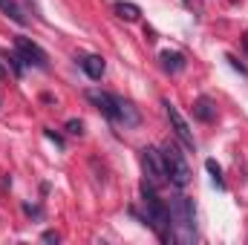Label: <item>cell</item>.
<instances>
[{"label": "cell", "mask_w": 248, "mask_h": 245, "mask_svg": "<svg viewBox=\"0 0 248 245\" xmlns=\"http://www.w3.org/2000/svg\"><path fill=\"white\" fill-rule=\"evenodd\" d=\"M168 211H170V237L182 245L196 243V208H193V199L173 196Z\"/></svg>", "instance_id": "6da1fadb"}, {"label": "cell", "mask_w": 248, "mask_h": 245, "mask_svg": "<svg viewBox=\"0 0 248 245\" xmlns=\"http://www.w3.org/2000/svg\"><path fill=\"white\" fill-rule=\"evenodd\" d=\"M141 202H144V216H141V222L144 225H150L156 234H159V240H173L170 237V211H168V205L156 196V187L150 182L141 184Z\"/></svg>", "instance_id": "7a4b0ae2"}, {"label": "cell", "mask_w": 248, "mask_h": 245, "mask_svg": "<svg viewBox=\"0 0 248 245\" xmlns=\"http://www.w3.org/2000/svg\"><path fill=\"white\" fill-rule=\"evenodd\" d=\"M162 162H165V176H168V182L173 184V187H187V182H190V168H187L182 150H179L173 141H168V144L162 147Z\"/></svg>", "instance_id": "3957f363"}, {"label": "cell", "mask_w": 248, "mask_h": 245, "mask_svg": "<svg viewBox=\"0 0 248 245\" xmlns=\"http://www.w3.org/2000/svg\"><path fill=\"white\" fill-rule=\"evenodd\" d=\"M141 168H144V176L153 187H162L168 182L165 176V162H162V150H153V147H144L141 150Z\"/></svg>", "instance_id": "277c9868"}, {"label": "cell", "mask_w": 248, "mask_h": 245, "mask_svg": "<svg viewBox=\"0 0 248 245\" xmlns=\"http://www.w3.org/2000/svg\"><path fill=\"white\" fill-rule=\"evenodd\" d=\"M15 49H17V55L23 58L26 66H38V69H46V66H49L46 52H44L35 41H29V38H15Z\"/></svg>", "instance_id": "5b68a950"}, {"label": "cell", "mask_w": 248, "mask_h": 245, "mask_svg": "<svg viewBox=\"0 0 248 245\" xmlns=\"http://www.w3.org/2000/svg\"><path fill=\"white\" fill-rule=\"evenodd\" d=\"M87 98L101 110V116H104V119L119 122V95L104 92V90H87Z\"/></svg>", "instance_id": "8992f818"}, {"label": "cell", "mask_w": 248, "mask_h": 245, "mask_svg": "<svg viewBox=\"0 0 248 245\" xmlns=\"http://www.w3.org/2000/svg\"><path fill=\"white\" fill-rule=\"evenodd\" d=\"M165 107H168V119H170V127H173V133H176V138L185 144L187 150H196V138H193V133H190V127L187 122L182 119V113L170 104V101H165Z\"/></svg>", "instance_id": "52a82bcc"}, {"label": "cell", "mask_w": 248, "mask_h": 245, "mask_svg": "<svg viewBox=\"0 0 248 245\" xmlns=\"http://www.w3.org/2000/svg\"><path fill=\"white\" fill-rule=\"evenodd\" d=\"M193 116H196L199 122H205V124L217 122V104H214V98L199 95V98L193 101Z\"/></svg>", "instance_id": "ba28073f"}, {"label": "cell", "mask_w": 248, "mask_h": 245, "mask_svg": "<svg viewBox=\"0 0 248 245\" xmlns=\"http://www.w3.org/2000/svg\"><path fill=\"white\" fill-rule=\"evenodd\" d=\"M78 66L87 72V78H93V81H101V75H104V69H107V63H104V58L101 55H84L81 61H78Z\"/></svg>", "instance_id": "9c48e42d"}, {"label": "cell", "mask_w": 248, "mask_h": 245, "mask_svg": "<svg viewBox=\"0 0 248 245\" xmlns=\"http://www.w3.org/2000/svg\"><path fill=\"white\" fill-rule=\"evenodd\" d=\"M119 124H124V127H139L141 124L139 110L130 101H124V98H119Z\"/></svg>", "instance_id": "30bf717a"}, {"label": "cell", "mask_w": 248, "mask_h": 245, "mask_svg": "<svg viewBox=\"0 0 248 245\" xmlns=\"http://www.w3.org/2000/svg\"><path fill=\"white\" fill-rule=\"evenodd\" d=\"M185 55L182 52H170V49H165L162 52V66H165V72H170V75H176V72H182L185 69Z\"/></svg>", "instance_id": "8fae6325"}, {"label": "cell", "mask_w": 248, "mask_h": 245, "mask_svg": "<svg viewBox=\"0 0 248 245\" xmlns=\"http://www.w3.org/2000/svg\"><path fill=\"white\" fill-rule=\"evenodd\" d=\"M0 12H3L6 17H12L17 26H26V23H29V17L23 15V9H20L15 0H0Z\"/></svg>", "instance_id": "7c38bea8"}, {"label": "cell", "mask_w": 248, "mask_h": 245, "mask_svg": "<svg viewBox=\"0 0 248 245\" xmlns=\"http://www.w3.org/2000/svg\"><path fill=\"white\" fill-rule=\"evenodd\" d=\"M113 12L122 17V20H127V23H133V20H139V15H141V9L136 6V3H124V0H119L116 6H113Z\"/></svg>", "instance_id": "4fadbf2b"}, {"label": "cell", "mask_w": 248, "mask_h": 245, "mask_svg": "<svg viewBox=\"0 0 248 245\" xmlns=\"http://www.w3.org/2000/svg\"><path fill=\"white\" fill-rule=\"evenodd\" d=\"M205 170L211 173V179H214V184L219 187V190H225V179H222V168L214 162V159H205Z\"/></svg>", "instance_id": "5bb4252c"}, {"label": "cell", "mask_w": 248, "mask_h": 245, "mask_svg": "<svg viewBox=\"0 0 248 245\" xmlns=\"http://www.w3.org/2000/svg\"><path fill=\"white\" fill-rule=\"evenodd\" d=\"M9 69H12V75H15V78H20V75H23V69H26V63H23V58H20V55H17V49H15V52H9Z\"/></svg>", "instance_id": "9a60e30c"}, {"label": "cell", "mask_w": 248, "mask_h": 245, "mask_svg": "<svg viewBox=\"0 0 248 245\" xmlns=\"http://www.w3.org/2000/svg\"><path fill=\"white\" fill-rule=\"evenodd\" d=\"M23 214H26V216L41 219V216H44V208H41V205H32V202H23Z\"/></svg>", "instance_id": "2e32d148"}, {"label": "cell", "mask_w": 248, "mask_h": 245, "mask_svg": "<svg viewBox=\"0 0 248 245\" xmlns=\"http://www.w3.org/2000/svg\"><path fill=\"white\" fill-rule=\"evenodd\" d=\"M66 133H69V136H81V133H84V122H81V119H69V122H66Z\"/></svg>", "instance_id": "e0dca14e"}, {"label": "cell", "mask_w": 248, "mask_h": 245, "mask_svg": "<svg viewBox=\"0 0 248 245\" xmlns=\"http://www.w3.org/2000/svg\"><path fill=\"white\" fill-rule=\"evenodd\" d=\"M225 61L231 63V66H234V69H237V72H240V75H248L246 63H240V61H237V58H234V55H225Z\"/></svg>", "instance_id": "ac0fdd59"}, {"label": "cell", "mask_w": 248, "mask_h": 245, "mask_svg": "<svg viewBox=\"0 0 248 245\" xmlns=\"http://www.w3.org/2000/svg\"><path fill=\"white\" fill-rule=\"evenodd\" d=\"M44 136H46L49 141H55V147H63V138L55 133V130H49V127H46V130H44Z\"/></svg>", "instance_id": "d6986e66"}, {"label": "cell", "mask_w": 248, "mask_h": 245, "mask_svg": "<svg viewBox=\"0 0 248 245\" xmlns=\"http://www.w3.org/2000/svg\"><path fill=\"white\" fill-rule=\"evenodd\" d=\"M41 240H44V243H58L61 237H58L55 231H44V237H41Z\"/></svg>", "instance_id": "ffe728a7"}, {"label": "cell", "mask_w": 248, "mask_h": 245, "mask_svg": "<svg viewBox=\"0 0 248 245\" xmlns=\"http://www.w3.org/2000/svg\"><path fill=\"white\" fill-rule=\"evenodd\" d=\"M0 78H6V66L3 63H0Z\"/></svg>", "instance_id": "44dd1931"}, {"label": "cell", "mask_w": 248, "mask_h": 245, "mask_svg": "<svg viewBox=\"0 0 248 245\" xmlns=\"http://www.w3.org/2000/svg\"><path fill=\"white\" fill-rule=\"evenodd\" d=\"M243 44H246V52H248V35H246V38H243Z\"/></svg>", "instance_id": "7402d4cb"}]
</instances>
